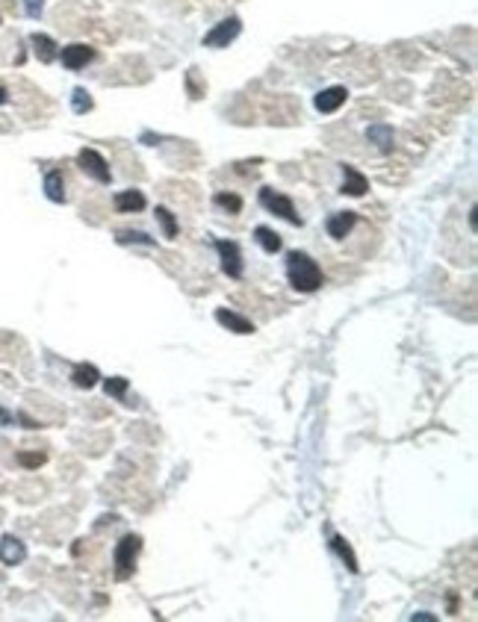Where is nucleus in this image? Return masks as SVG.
Returning a JSON list of instances; mask_svg holds the SVG:
<instances>
[{
  "instance_id": "f257e3e1",
  "label": "nucleus",
  "mask_w": 478,
  "mask_h": 622,
  "mask_svg": "<svg viewBox=\"0 0 478 622\" xmlns=\"http://www.w3.org/2000/svg\"><path fill=\"white\" fill-rule=\"evenodd\" d=\"M287 280L295 292H316L325 284V274L319 269V263L304 254V251H290L287 254Z\"/></svg>"
},
{
  "instance_id": "f03ea898",
  "label": "nucleus",
  "mask_w": 478,
  "mask_h": 622,
  "mask_svg": "<svg viewBox=\"0 0 478 622\" xmlns=\"http://www.w3.org/2000/svg\"><path fill=\"white\" fill-rule=\"evenodd\" d=\"M142 552V537L139 534H124L122 540L115 543V552H112V564H115V578H127L136 567V557Z\"/></svg>"
},
{
  "instance_id": "7ed1b4c3",
  "label": "nucleus",
  "mask_w": 478,
  "mask_h": 622,
  "mask_svg": "<svg viewBox=\"0 0 478 622\" xmlns=\"http://www.w3.org/2000/svg\"><path fill=\"white\" fill-rule=\"evenodd\" d=\"M260 204H263L269 213H275L277 218H284V222H290V225H295V227H302V215L295 213L292 198H287V195H281V192H275V189H260Z\"/></svg>"
},
{
  "instance_id": "20e7f679",
  "label": "nucleus",
  "mask_w": 478,
  "mask_h": 622,
  "mask_svg": "<svg viewBox=\"0 0 478 622\" xmlns=\"http://www.w3.org/2000/svg\"><path fill=\"white\" fill-rule=\"evenodd\" d=\"M77 166L83 168V171L95 180V183H104V186H107L110 180H112V171H110V166H107V159L97 154L95 148H83V151H80V154H77Z\"/></svg>"
},
{
  "instance_id": "39448f33",
  "label": "nucleus",
  "mask_w": 478,
  "mask_h": 622,
  "mask_svg": "<svg viewBox=\"0 0 478 622\" xmlns=\"http://www.w3.org/2000/svg\"><path fill=\"white\" fill-rule=\"evenodd\" d=\"M243 33V21H239L236 15H230V18H225V21H218L207 36H204V48H228L233 38Z\"/></svg>"
},
{
  "instance_id": "423d86ee",
  "label": "nucleus",
  "mask_w": 478,
  "mask_h": 622,
  "mask_svg": "<svg viewBox=\"0 0 478 622\" xmlns=\"http://www.w3.org/2000/svg\"><path fill=\"white\" fill-rule=\"evenodd\" d=\"M216 251L222 257V272L228 277H243L245 263H243V254H239L236 242H230V239H216Z\"/></svg>"
},
{
  "instance_id": "0eeeda50",
  "label": "nucleus",
  "mask_w": 478,
  "mask_h": 622,
  "mask_svg": "<svg viewBox=\"0 0 478 622\" xmlns=\"http://www.w3.org/2000/svg\"><path fill=\"white\" fill-rule=\"evenodd\" d=\"M346 100H349V89H346V86H328V89H322V92L313 97V107L322 112V115H331V112L340 109Z\"/></svg>"
},
{
  "instance_id": "6e6552de",
  "label": "nucleus",
  "mask_w": 478,
  "mask_h": 622,
  "mask_svg": "<svg viewBox=\"0 0 478 622\" xmlns=\"http://www.w3.org/2000/svg\"><path fill=\"white\" fill-rule=\"evenodd\" d=\"M59 59H63V65H65L68 71H80V68H86L92 59H95V48H89V45H83V42H74V45H68V48L59 50Z\"/></svg>"
},
{
  "instance_id": "1a4fd4ad",
  "label": "nucleus",
  "mask_w": 478,
  "mask_h": 622,
  "mask_svg": "<svg viewBox=\"0 0 478 622\" xmlns=\"http://www.w3.org/2000/svg\"><path fill=\"white\" fill-rule=\"evenodd\" d=\"M27 560V546L18 540L15 534H6L0 540V564L4 567H18Z\"/></svg>"
},
{
  "instance_id": "9d476101",
  "label": "nucleus",
  "mask_w": 478,
  "mask_h": 622,
  "mask_svg": "<svg viewBox=\"0 0 478 622\" xmlns=\"http://www.w3.org/2000/svg\"><path fill=\"white\" fill-rule=\"evenodd\" d=\"M216 322L222 325V328H228V331H233V333H239V336L254 333V325L248 322L245 316H239V313H233V310H225V307L216 310Z\"/></svg>"
},
{
  "instance_id": "9b49d317",
  "label": "nucleus",
  "mask_w": 478,
  "mask_h": 622,
  "mask_svg": "<svg viewBox=\"0 0 478 622\" xmlns=\"http://www.w3.org/2000/svg\"><path fill=\"white\" fill-rule=\"evenodd\" d=\"M366 139L381 151V154H390L395 148V130L390 124H369L366 127Z\"/></svg>"
},
{
  "instance_id": "f8f14e48",
  "label": "nucleus",
  "mask_w": 478,
  "mask_h": 622,
  "mask_svg": "<svg viewBox=\"0 0 478 622\" xmlns=\"http://www.w3.org/2000/svg\"><path fill=\"white\" fill-rule=\"evenodd\" d=\"M354 225H357V213H334L331 218H328V236L331 239H346L351 230H354Z\"/></svg>"
},
{
  "instance_id": "ddd939ff",
  "label": "nucleus",
  "mask_w": 478,
  "mask_h": 622,
  "mask_svg": "<svg viewBox=\"0 0 478 622\" xmlns=\"http://www.w3.org/2000/svg\"><path fill=\"white\" fill-rule=\"evenodd\" d=\"M366 189H369V180L354 166H343V192L351 195V198H363Z\"/></svg>"
},
{
  "instance_id": "4468645a",
  "label": "nucleus",
  "mask_w": 478,
  "mask_h": 622,
  "mask_svg": "<svg viewBox=\"0 0 478 622\" xmlns=\"http://www.w3.org/2000/svg\"><path fill=\"white\" fill-rule=\"evenodd\" d=\"M145 204H148V200H145V195L139 192V189H124V192L115 195V210L124 213V215H127V213H142Z\"/></svg>"
},
{
  "instance_id": "2eb2a0df",
  "label": "nucleus",
  "mask_w": 478,
  "mask_h": 622,
  "mask_svg": "<svg viewBox=\"0 0 478 622\" xmlns=\"http://www.w3.org/2000/svg\"><path fill=\"white\" fill-rule=\"evenodd\" d=\"M30 45H33V53L38 56V63H53V59L59 56V50H56V42L51 36H45V33H33L30 36Z\"/></svg>"
},
{
  "instance_id": "dca6fc26",
  "label": "nucleus",
  "mask_w": 478,
  "mask_h": 622,
  "mask_svg": "<svg viewBox=\"0 0 478 622\" xmlns=\"http://www.w3.org/2000/svg\"><path fill=\"white\" fill-rule=\"evenodd\" d=\"M45 198L53 200V204H65V180H63V171H48L45 174Z\"/></svg>"
},
{
  "instance_id": "f3484780",
  "label": "nucleus",
  "mask_w": 478,
  "mask_h": 622,
  "mask_svg": "<svg viewBox=\"0 0 478 622\" xmlns=\"http://www.w3.org/2000/svg\"><path fill=\"white\" fill-rule=\"evenodd\" d=\"M71 380H74V387H80V390H92V387L101 384V372H97L92 363H80V366H74Z\"/></svg>"
},
{
  "instance_id": "a211bd4d",
  "label": "nucleus",
  "mask_w": 478,
  "mask_h": 622,
  "mask_svg": "<svg viewBox=\"0 0 478 622\" xmlns=\"http://www.w3.org/2000/svg\"><path fill=\"white\" fill-rule=\"evenodd\" d=\"M254 242L260 245L266 254H277V251H281V245H284V242H281V236H277L272 227H263V225L254 230Z\"/></svg>"
},
{
  "instance_id": "6ab92c4d",
  "label": "nucleus",
  "mask_w": 478,
  "mask_h": 622,
  "mask_svg": "<svg viewBox=\"0 0 478 622\" xmlns=\"http://www.w3.org/2000/svg\"><path fill=\"white\" fill-rule=\"evenodd\" d=\"M213 204H216L218 210L230 213V215L243 213V198H239V195H233V192H216V195H213Z\"/></svg>"
},
{
  "instance_id": "aec40b11",
  "label": "nucleus",
  "mask_w": 478,
  "mask_h": 622,
  "mask_svg": "<svg viewBox=\"0 0 478 622\" xmlns=\"http://www.w3.org/2000/svg\"><path fill=\"white\" fill-rule=\"evenodd\" d=\"M331 546H334V552H336V554L343 557V564L349 567V572H357V569H361V567H357V557H354L351 546L346 543V537H340V534H336V537L331 540Z\"/></svg>"
},
{
  "instance_id": "412c9836",
  "label": "nucleus",
  "mask_w": 478,
  "mask_h": 622,
  "mask_svg": "<svg viewBox=\"0 0 478 622\" xmlns=\"http://www.w3.org/2000/svg\"><path fill=\"white\" fill-rule=\"evenodd\" d=\"M156 222H159V227H163V236L166 239H177V218H174V213H169L166 207H156Z\"/></svg>"
},
{
  "instance_id": "4be33fe9",
  "label": "nucleus",
  "mask_w": 478,
  "mask_h": 622,
  "mask_svg": "<svg viewBox=\"0 0 478 622\" xmlns=\"http://www.w3.org/2000/svg\"><path fill=\"white\" fill-rule=\"evenodd\" d=\"M115 239H118V245H156L154 239L142 230H118Z\"/></svg>"
},
{
  "instance_id": "5701e85b",
  "label": "nucleus",
  "mask_w": 478,
  "mask_h": 622,
  "mask_svg": "<svg viewBox=\"0 0 478 622\" xmlns=\"http://www.w3.org/2000/svg\"><path fill=\"white\" fill-rule=\"evenodd\" d=\"M95 104H92V95L83 89V86H77L74 92H71V109L77 112V115H83V112H89Z\"/></svg>"
},
{
  "instance_id": "b1692460",
  "label": "nucleus",
  "mask_w": 478,
  "mask_h": 622,
  "mask_svg": "<svg viewBox=\"0 0 478 622\" xmlns=\"http://www.w3.org/2000/svg\"><path fill=\"white\" fill-rule=\"evenodd\" d=\"M104 390H107L110 398L124 401V395H127V390H130V380H127V377H107V380H104Z\"/></svg>"
},
{
  "instance_id": "393cba45",
  "label": "nucleus",
  "mask_w": 478,
  "mask_h": 622,
  "mask_svg": "<svg viewBox=\"0 0 478 622\" xmlns=\"http://www.w3.org/2000/svg\"><path fill=\"white\" fill-rule=\"evenodd\" d=\"M15 460H18V463H21L24 469H38V466H42L45 460H48V454H45V451H18Z\"/></svg>"
},
{
  "instance_id": "a878e982",
  "label": "nucleus",
  "mask_w": 478,
  "mask_h": 622,
  "mask_svg": "<svg viewBox=\"0 0 478 622\" xmlns=\"http://www.w3.org/2000/svg\"><path fill=\"white\" fill-rule=\"evenodd\" d=\"M42 6H45V0H27V15L38 18V15H42Z\"/></svg>"
},
{
  "instance_id": "bb28decb",
  "label": "nucleus",
  "mask_w": 478,
  "mask_h": 622,
  "mask_svg": "<svg viewBox=\"0 0 478 622\" xmlns=\"http://www.w3.org/2000/svg\"><path fill=\"white\" fill-rule=\"evenodd\" d=\"M9 425H15V416L6 407H0V428H9Z\"/></svg>"
},
{
  "instance_id": "cd10ccee",
  "label": "nucleus",
  "mask_w": 478,
  "mask_h": 622,
  "mask_svg": "<svg viewBox=\"0 0 478 622\" xmlns=\"http://www.w3.org/2000/svg\"><path fill=\"white\" fill-rule=\"evenodd\" d=\"M410 619H423V622H434L437 616H434V613H425V611H420V613H413Z\"/></svg>"
},
{
  "instance_id": "c85d7f7f",
  "label": "nucleus",
  "mask_w": 478,
  "mask_h": 622,
  "mask_svg": "<svg viewBox=\"0 0 478 622\" xmlns=\"http://www.w3.org/2000/svg\"><path fill=\"white\" fill-rule=\"evenodd\" d=\"M475 225H478V215H475V207H472V210H469V227L475 230Z\"/></svg>"
},
{
  "instance_id": "c756f323",
  "label": "nucleus",
  "mask_w": 478,
  "mask_h": 622,
  "mask_svg": "<svg viewBox=\"0 0 478 622\" xmlns=\"http://www.w3.org/2000/svg\"><path fill=\"white\" fill-rule=\"evenodd\" d=\"M6 100H9V92H6L4 86H0V107H4V104H6Z\"/></svg>"
}]
</instances>
